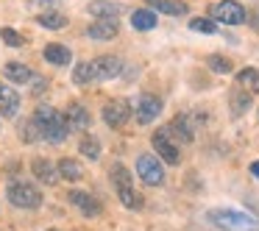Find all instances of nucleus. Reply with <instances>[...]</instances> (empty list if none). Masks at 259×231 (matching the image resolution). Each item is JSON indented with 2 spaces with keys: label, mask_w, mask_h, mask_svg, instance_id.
<instances>
[{
  "label": "nucleus",
  "mask_w": 259,
  "mask_h": 231,
  "mask_svg": "<svg viewBox=\"0 0 259 231\" xmlns=\"http://www.w3.org/2000/svg\"><path fill=\"white\" fill-rule=\"evenodd\" d=\"M95 67H98V75H101V81L117 78V75L123 73V62H120L117 56H101V59H95Z\"/></svg>",
  "instance_id": "nucleus-17"
},
{
  "label": "nucleus",
  "mask_w": 259,
  "mask_h": 231,
  "mask_svg": "<svg viewBox=\"0 0 259 231\" xmlns=\"http://www.w3.org/2000/svg\"><path fill=\"white\" fill-rule=\"evenodd\" d=\"M3 75H6L12 84H28V81H34V70L23 62H9L6 67H3Z\"/></svg>",
  "instance_id": "nucleus-15"
},
{
  "label": "nucleus",
  "mask_w": 259,
  "mask_h": 231,
  "mask_svg": "<svg viewBox=\"0 0 259 231\" xmlns=\"http://www.w3.org/2000/svg\"><path fill=\"white\" fill-rule=\"evenodd\" d=\"M67 198H70V203H73V206L78 209V212L84 214L87 220H95V217H101V214H103V203L98 201L95 195H90V192H84V190H70Z\"/></svg>",
  "instance_id": "nucleus-8"
},
{
  "label": "nucleus",
  "mask_w": 259,
  "mask_h": 231,
  "mask_svg": "<svg viewBox=\"0 0 259 231\" xmlns=\"http://www.w3.org/2000/svg\"><path fill=\"white\" fill-rule=\"evenodd\" d=\"M34 123H36V128H39L42 140L53 142V145L64 142V140H67V134H70L64 114H62V112H56L53 106H36V112H34Z\"/></svg>",
  "instance_id": "nucleus-1"
},
{
  "label": "nucleus",
  "mask_w": 259,
  "mask_h": 231,
  "mask_svg": "<svg viewBox=\"0 0 259 231\" xmlns=\"http://www.w3.org/2000/svg\"><path fill=\"white\" fill-rule=\"evenodd\" d=\"M59 178L70 181V184L81 181L84 178V164L75 162V159H62V162H59Z\"/></svg>",
  "instance_id": "nucleus-19"
},
{
  "label": "nucleus",
  "mask_w": 259,
  "mask_h": 231,
  "mask_svg": "<svg viewBox=\"0 0 259 231\" xmlns=\"http://www.w3.org/2000/svg\"><path fill=\"white\" fill-rule=\"evenodd\" d=\"M0 36H3V42H6L9 48H20V45L25 42L23 36H20L17 31H14V28H3V31H0Z\"/></svg>",
  "instance_id": "nucleus-31"
},
{
  "label": "nucleus",
  "mask_w": 259,
  "mask_h": 231,
  "mask_svg": "<svg viewBox=\"0 0 259 231\" xmlns=\"http://www.w3.org/2000/svg\"><path fill=\"white\" fill-rule=\"evenodd\" d=\"M64 120H67L70 134H73V131H87V128H90V123H92L90 112H87L81 103H70L67 112H64Z\"/></svg>",
  "instance_id": "nucleus-12"
},
{
  "label": "nucleus",
  "mask_w": 259,
  "mask_h": 231,
  "mask_svg": "<svg viewBox=\"0 0 259 231\" xmlns=\"http://www.w3.org/2000/svg\"><path fill=\"white\" fill-rule=\"evenodd\" d=\"M206 220L223 231H259V220L240 209H209Z\"/></svg>",
  "instance_id": "nucleus-2"
},
{
  "label": "nucleus",
  "mask_w": 259,
  "mask_h": 231,
  "mask_svg": "<svg viewBox=\"0 0 259 231\" xmlns=\"http://www.w3.org/2000/svg\"><path fill=\"white\" fill-rule=\"evenodd\" d=\"M31 173L36 175V181H42V184H48V187L59 181V167H53V164L42 156H36L34 162H31Z\"/></svg>",
  "instance_id": "nucleus-13"
},
{
  "label": "nucleus",
  "mask_w": 259,
  "mask_h": 231,
  "mask_svg": "<svg viewBox=\"0 0 259 231\" xmlns=\"http://www.w3.org/2000/svg\"><path fill=\"white\" fill-rule=\"evenodd\" d=\"M167 131L179 142H192V136H195V134H192V125H190V117H187V114H176L173 123L167 125Z\"/></svg>",
  "instance_id": "nucleus-18"
},
{
  "label": "nucleus",
  "mask_w": 259,
  "mask_h": 231,
  "mask_svg": "<svg viewBox=\"0 0 259 231\" xmlns=\"http://www.w3.org/2000/svg\"><path fill=\"white\" fill-rule=\"evenodd\" d=\"M78 151H81V156H84V159L98 162V159H101V142H98V136H84L81 145H78Z\"/></svg>",
  "instance_id": "nucleus-27"
},
{
  "label": "nucleus",
  "mask_w": 259,
  "mask_h": 231,
  "mask_svg": "<svg viewBox=\"0 0 259 231\" xmlns=\"http://www.w3.org/2000/svg\"><path fill=\"white\" fill-rule=\"evenodd\" d=\"M6 198H9V203H12V206H17V209H39L42 206L39 187H34L31 181H23V178L9 181Z\"/></svg>",
  "instance_id": "nucleus-4"
},
{
  "label": "nucleus",
  "mask_w": 259,
  "mask_h": 231,
  "mask_svg": "<svg viewBox=\"0 0 259 231\" xmlns=\"http://www.w3.org/2000/svg\"><path fill=\"white\" fill-rule=\"evenodd\" d=\"M229 103H231V114L240 117V114H245L248 106H251V92L248 89H234L229 95Z\"/></svg>",
  "instance_id": "nucleus-24"
},
{
  "label": "nucleus",
  "mask_w": 259,
  "mask_h": 231,
  "mask_svg": "<svg viewBox=\"0 0 259 231\" xmlns=\"http://www.w3.org/2000/svg\"><path fill=\"white\" fill-rule=\"evenodd\" d=\"M190 28L192 31H201V34H214V31H218V23L209 20V17H201V20H192Z\"/></svg>",
  "instance_id": "nucleus-29"
},
{
  "label": "nucleus",
  "mask_w": 259,
  "mask_h": 231,
  "mask_svg": "<svg viewBox=\"0 0 259 231\" xmlns=\"http://www.w3.org/2000/svg\"><path fill=\"white\" fill-rule=\"evenodd\" d=\"M36 23H39L42 28L59 31V28H64V25H67V17H64V14H59V12H42L39 17H36Z\"/></svg>",
  "instance_id": "nucleus-26"
},
{
  "label": "nucleus",
  "mask_w": 259,
  "mask_h": 231,
  "mask_svg": "<svg viewBox=\"0 0 259 231\" xmlns=\"http://www.w3.org/2000/svg\"><path fill=\"white\" fill-rule=\"evenodd\" d=\"M20 109V95L9 84H0V114L3 117H14Z\"/></svg>",
  "instance_id": "nucleus-16"
},
{
  "label": "nucleus",
  "mask_w": 259,
  "mask_h": 231,
  "mask_svg": "<svg viewBox=\"0 0 259 231\" xmlns=\"http://www.w3.org/2000/svg\"><path fill=\"white\" fill-rule=\"evenodd\" d=\"M212 20L223 25H242L248 20V12L237 3V0H220L212 6Z\"/></svg>",
  "instance_id": "nucleus-6"
},
{
  "label": "nucleus",
  "mask_w": 259,
  "mask_h": 231,
  "mask_svg": "<svg viewBox=\"0 0 259 231\" xmlns=\"http://www.w3.org/2000/svg\"><path fill=\"white\" fill-rule=\"evenodd\" d=\"M137 175H140L148 187H159L164 181V167H162V162H159L156 156L142 153V156L137 159Z\"/></svg>",
  "instance_id": "nucleus-7"
},
{
  "label": "nucleus",
  "mask_w": 259,
  "mask_h": 231,
  "mask_svg": "<svg viewBox=\"0 0 259 231\" xmlns=\"http://www.w3.org/2000/svg\"><path fill=\"white\" fill-rule=\"evenodd\" d=\"M159 114H162V101H159L156 95H142L140 101H137L134 117H137V123H140V125H151Z\"/></svg>",
  "instance_id": "nucleus-10"
},
{
  "label": "nucleus",
  "mask_w": 259,
  "mask_h": 231,
  "mask_svg": "<svg viewBox=\"0 0 259 231\" xmlns=\"http://www.w3.org/2000/svg\"><path fill=\"white\" fill-rule=\"evenodd\" d=\"M151 142H153V151L159 153V159H162L164 164H179L181 162L179 142L173 140V134H170L167 128H156L151 136Z\"/></svg>",
  "instance_id": "nucleus-5"
},
{
  "label": "nucleus",
  "mask_w": 259,
  "mask_h": 231,
  "mask_svg": "<svg viewBox=\"0 0 259 231\" xmlns=\"http://www.w3.org/2000/svg\"><path fill=\"white\" fill-rule=\"evenodd\" d=\"M206 67L214 70V73H223V75H226V73H231V67H234V64H231L226 56H218V53H212V56L206 59Z\"/></svg>",
  "instance_id": "nucleus-28"
},
{
  "label": "nucleus",
  "mask_w": 259,
  "mask_h": 231,
  "mask_svg": "<svg viewBox=\"0 0 259 231\" xmlns=\"http://www.w3.org/2000/svg\"><path fill=\"white\" fill-rule=\"evenodd\" d=\"M151 6L162 14H170V17H184V14H190V6L181 3V0H151Z\"/></svg>",
  "instance_id": "nucleus-20"
},
{
  "label": "nucleus",
  "mask_w": 259,
  "mask_h": 231,
  "mask_svg": "<svg viewBox=\"0 0 259 231\" xmlns=\"http://www.w3.org/2000/svg\"><path fill=\"white\" fill-rule=\"evenodd\" d=\"M109 178H112V187H114V192H117L120 203H123L125 209H140L142 206L140 192L134 190V175L128 173V167H125V164H112Z\"/></svg>",
  "instance_id": "nucleus-3"
},
{
  "label": "nucleus",
  "mask_w": 259,
  "mask_h": 231,
  "mask_svg": "<svg viewBox=\"0 0 259 231\" xmlns=\"http://www.w3.org/2000/svg\"><path fill=\"white\" fill-rule=\"evenodd\" d=\"M251 25L259 31V9H256V12H251Z\"/></svg>",
  "instance_id": "nucleus-32"
},
{
  "label": "nucleus",
  "mask_w": 259,
  "mask_h": 231,
  "mask_svg": "<svg viewBox=\"0 0 259 231\" xmlns=\"http://www.w3.org/2000/svg\"><path fill=\"white\" fill-rule=\"evenodd\" d=\"M48 231H59V228H48Z\"/></svg>",
  "instance_id": "nucleus-34"
},
{
  "label": "nucleus",
  "mask_w": 259,
  "mask_h": 231,
  "mask_svg": "<svg viewBox=\"0 0 259 231\" xmlns=\"http://www.w3.org/2000/svg\"><path fill=\"white\" fill-rule=\"evenodd\" d=\"M98 81H101V75H98L95 62H81V64H75V70H73V84L90 86V84H98Z\"/></svg>",
  "instance_id": "nucleus-14"
},
{
  "label": "nucleus",
  "mask_w": 259,
  "mask_h": 231,
  "mask_svg": "<svg viewBox=\"0 0 259 231\" xmlns=\"http://www.w3.org/2000/svg\"><path fill=\"white\" fill-rule=\"evenodd\" d=\"M156 12H151V9H137L134 14H131V25H134L137 31H153L156 28Z\"/></svg>",
  "instance_id": "nucleus-23"
},
{
  "label": "nucleus",
  "mask_w": 259,
  "mask_h": 231,
  "mask_svg": "<svg viewBox=\"0 0 259 231\" xmlns=\"http://www.w3.org/2000/svg\"><path fill=\"white\" fill-rule=\"evenodd\" d=\"M237 81L242 84V89H248L251 95H259V70L253 67H245L237 73Z\"/></svg>",
  "instance_id": "nucleus-25"
},
{
  "label": "nucleus",
  "mask_w": 259,
  "mask_h": 231,
  "mask_svg": "<svg viewBox=\"0 0 259 231\" xmlns=\"http://www.w3.org/2000/svg\"><path fill=\"white\" fill-rule=\"evenodd\" d=\"M120 34V23L117 20H95V23L87 28V36L90 39H98V42H109Z\"/></svg>",
  "instance_id": "nucleus-11"
},
{
  "label": "nucleus",
  "mask_w": 259,
  "mask_h": 231,
  "mask_svg": "<svg viewBox=\"0 0 259 231\" xmlns=\"http://www.w3.org/2000/svg\"><path fill=\"white\" fill-rule=\"evenodd\" d=\"M20 136H23L25 142H36V140H42V134H39V128H36V123H34V117L28 120V123L20 128Z\"/></svg>",
  "instance_id": "nucleus-30"
},
{
  "label": "nucleus",
  "mask_w": 259,
  "mask_h": 231,
  "mask_svg": "<svg viewBox=\"0 0 259 231\" xmlns=\"http://www.w3.org/2000/svg\"><path fill=\"white\" fill-rule=\"evenodd\" d=\"M90 14L98 20H117L120 6L112 3V0H95V3H90Z\"/></svg>",
  "instance_id": "nucleus-21"
},
{
  "label": "nucleus",
  "mask_w": 259,
  "mask_h": 231,
  "mask_svg": "<svg viewBox=\"0 0 259 231\" xmlns=\"http://www.w3.org/2000/svg\"><path fill=\"white\" fill-rule=\"evenodd\" d=\"M128 117H131V103L123 101V98H114L103 106V123L109 128H123L128 123Z\"/></svg>",
  "instance_id": "nucleus-9"
},
{
  "label": "nucleus",
  "mask_w": 259,
  "mask_h": 231,
  "mask_svg": "<svg viewBox=\"0 0 259 231\" xmlns=\"http://www.w3.org/2000/svg\"><path fill=\"white\" fill-rule=\"evenodd\" d=\"M251 175H253V178H259V162H251Z\"/></svg>",
  "instance_id": "nucleus-33"
},
{
  "label": "nucleus",
  "mask_w": 259,
  "mask_h": 231,
  "mask_svg": "<svg viewBox=\"0 0 259 231\" xmlns=\"http://www.w3.org/2000/svg\"><path fill=\"white\" fill-rule=\"evenodd\" d=\"M42 56H45V62L56 64V67H62V64H67L70 59V51L64 45H59V42H51V45H45V51H42Z\"/></svg>",
  "instance_id": "nucleus-22"
}]
</instances>
